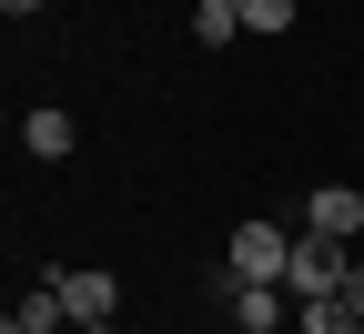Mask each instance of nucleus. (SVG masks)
<instances>
[{"label":"nucleus","mask_w":364,"mask_h":334,"mask_svg":"<svg viewBox=\"0 0 364 334\" xmlns=\"http://www.w3.org/2000/svg\"><path fill=\"white\" fill-rule=\"evenodd\" d=\"M294 21H304L294 0H243V31H263V41H273V31H294Z\"/></svg>","instance_id":"obj_10"},{"label":"nucleus","mask_w":364,"mask_h":334,"mask_svg":"<svg viewBox=\"0 0 364 334\" xmlns=\"http://www.w3.org/2000/svg\"><path fill=\"white\" fill-rule=\"evenodd\" d=\"M243 41V0H193V51H233Z\"/></svg>","instance_id":"obj_7"},{"label":"nucleus","mask_w":364,"mask_h":334,"mask_svg":"<svg viewBox=\"0 0 364 334\" xmlns=\"http://www.w3.org/2000/svg\"><path fill=\"white\" fill-rule=\"evenodd\" d=\"M354 254H364V244H354Z\"/></svg>","instance_id":"obj_13"},{"label":"nucleus","mask_w":364,"mask_h":334,"mask_svg":"<svg viewBox=\"0 0 364 334\" xmlns=\"http://www.w3.org/2000/svg\"><path fill=\"white\" fill-rule=\"evenodd\" d=\"M223 324H233V334H284L294 324V294H284V283H233V273H223Z\"/></svg>","instance_id":"obj_4"},{"label":"nucleus","mask_w":364,"mask_h":334,"mask_svg":"<svg viewBox=\"0 0 364 334\" xmlns=\"http://www.w3.org/2000/svg\"><path fill=\"white\" fill-rule=\"evenodd\" d=\"M71 314H61V294H51V283H31V294L11 304V324H0V334H61Z\"/></svg>","instance_id":"obj_8"},{"label":"nucleus","mask_w":364,"mask_h":334,"mask_svg":"<svg viewBox=\"0 0 364 334\" xmlns=\"http://www.w3.org/2000/svg\"><path fill=\"white\" fill-rule=\"evenodd\" d=\"M71 142H81V122H71V112H51V102L21 112V152H31V162H71Z\"/></svg>","instance_id":"obj_6"},{"label":"nucleus","mask_w":364,"mask_h":334,"mask_svg":"<svg viewBox=\"0 0 364 334\" xmlns=\"http://www.w3.org/2000/svg\"><path fill=\"white\" fill-rule=\"evenodd\" d=\"M304 233H324V244H364V193H354V182H324V193L304 203Z\"/></svg>","instance_id":"obj_5"},{"label":"nucleus","mask_w":364,"mask_h":334,"mask_svg":"<svg viewBox=\"0 0 364 334\" xmlns=\"http://www.w3.org/2000/svg\"><path fill=\"white\" fill-rule=\"evenodd\" d=\"M102 334H132V324H102Z\"/></svg>","instance_id":"obj_12"},{"label":"nucleus","mask_w":364,"mask_h":334,"mask_svg":"<svg viewBox=\"0 0 364 334\" xmlns=\"http://www.w3.org/2000/svg\"><path fill=\"white\" fill-rule=\"evenodd\" d=\"M354 273V244H324V233H294V263H284V294L314 304V294H344Z\"/></svg>","instance_id":"obj_2"},{"label":"nucleus","mask_w":364,"mask_h":334,"mask_svg":"<svg viewBox=\"0 0 364 334\" xmlns=\"http://www.w3.org/2000/svg\"><path fill=\"white\" fill-rule=\"evenodd\" d=\"M51 294H61V314H71V334H102V324L122 314V283H112L102 263H61V273H51Z\"/></svg>","instance_id":"obj_3"},{"label":"nucleus","mask_w":364,"mask_h":334,"mask_svg":"<svg viewBox=\"0 0 364 334\" xmlns=\"http://www.w3.org/2000/svg\"><path fill=\"white\" fill-rule=\"evenodd\" d=\"M0 11H41V0H0Z\"/></svg>","instance_id":"obj_11"},{"label":"nucleus","mask_w":364,"mask_h":334,"mask_svg":"<svg viewBox=\"0 0 364 334\" xmlns=\"http://www.w3.org/2000/svg\"><path fill=\"white\" fill-rule=\"evenodd\" d=\"M284 263H294V233L284 223H233L223 233V273L233 283H284Z\"/></svg>","instance_id":"obj_1"},{"label":"nucleus","mask_w":364,"mask_h":334,"mask_svg":"<svg viewBox=\"0 0 364 334\" xmlns=\"http://www.w3.org/2000/svg\"><path fill=\"white\" fill-rule=\"evenodd\" d=\"M294 334H354L344 294H314V304H294Z\"/></svg>","instance_id":"obj_9"}]
</instances>
